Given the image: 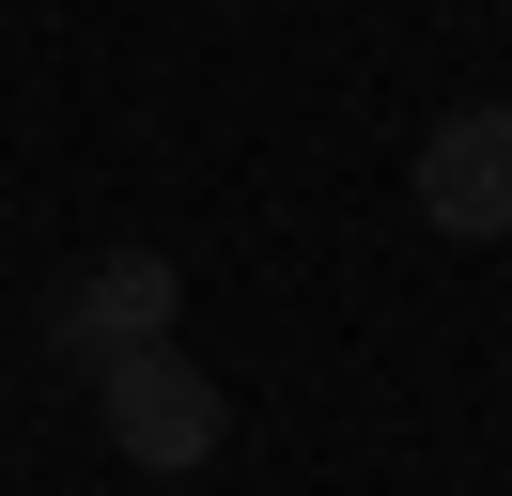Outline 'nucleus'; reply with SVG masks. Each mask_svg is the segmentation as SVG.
Wrapping results in <instances>:
<instances>
[{
	"mask_svg": "<svg viewBox=\"0 0 512 496\" xmlns=\"http://www.w3.org/2000/svg\"><path fill=\"white\" fill-rule=\"evenodd\" d=\"M171 326H187V264H171V248H109V264L63 295V341H78L94 372H109V357H156Z\"/></svg>",
	"mask_w": 512,
	"mask_h": 496,
	"instance_id": "obj_3",
	"label": "nucleus"
},
{
	"mask_svg": "<svg viewBox=\"0 0 512 496\" xmlns=\"http://www.w3.org/2000/svg\"><path fill=\"white\" fill-rule=\"evenodd\" d=\"M94 419H109V450H125L140 481H187V465H218L233 388L187 357V341H156V357H109V372H94Z\"/></svg>",
	"mask_w": 512,
	"mask_h": 496,
	"instance_id": "obj_1",
	"label": "nucleus"
},
{
	"mask_svg": "<svg viewBox=\"0 0 512 496\" xmlns=\"http://www.w3.org/2000/svg\"><path fill=\"white\" fill-rule=\"evenodd\" d=\"M419 217H435L450 248H512V93L419 124Z\"/></svg>",
	"mask_w": 512,
	"mask_h": 496,
	"instance_id": "obj_2",
	"label": "nucleus"
}]
</instances>
